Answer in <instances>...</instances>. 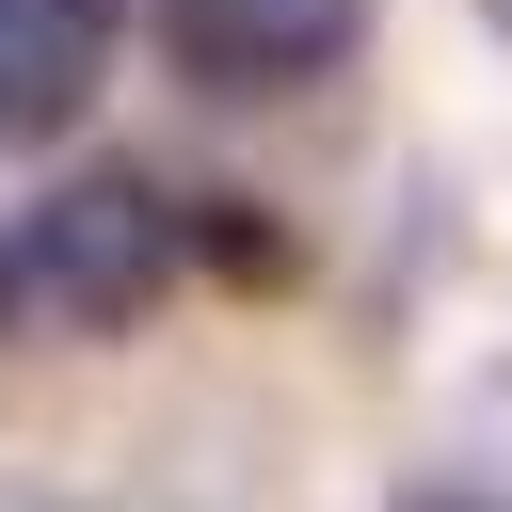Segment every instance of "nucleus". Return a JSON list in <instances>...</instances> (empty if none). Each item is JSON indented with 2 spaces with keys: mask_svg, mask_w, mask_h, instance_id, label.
I'll return each instance as SVG.
<instances>
[{
  "mask_svg": "<svg viewBox=\"0 0 512 512\" xmlns=\"http://www.w3.org/2000/svg\"><path fill=\"white\" fill-rule=\"evenodd\" d=\"M112 80V0H0V144H64Z\"/></svg>",
  "mask_w": 512,
  "mask_h": 512,
  "instance_id": "3",
  "label": "nucleus"
},
{
  "mask_svg": "<svg viewBox=\"0 0 512 512\" xmlns=\"http://www.w3.org/2000/svg\"><path fill=\"white\" fill-rule=\"evenodd\" d=\"M176 288H192V192H160V176H128V160L48 176L32 208H0V352L144 336Z\"/></svg>",
  "mask_w": 512,
  "mask_h": 512,
  "instance_id": "1",
  "label": "nucleus"
},
{
  "mask_svg": "<svg viewBox=\"0 0 512 512\" xmlns=\"http://www.w3.org/2000/svg\"><path fill=\"white\" fill-rule=\"evenodd\" d=\"M368 32H384V0H160V64L192 96H320V80H352Z\"/></svg>",
  "mask_w": 512,
  "mask_h": 512,
  "instance_id": "2",
  "label": "nucleus"
},
{
  "mask_svg": "<svg viewBox=\"0 0 512 512\" xmlns=\"http://www.w3.org/2000/svg\"><path fill=\"white\" fill-rule=\"evenodd\" d=\"M480 16H496V32H512V0H480Z\"/></svg>",
  "mask_w": 512,
  "mask_h": 512,
  "instance_id": "6",
  "label": "nucleus"
},
{
  "mask_svg": "<svg viewBox=\"0 0 512 512\" xmlns=\"http://www.w3.org/2000/svg\"><path fill=\"white\" fill-rule=\"evenodd\" d=\"M192 272H240V288H272V272H288V224H272L256 192H192Z\"/></svg>",
  "mask_w": 512,
  "mask_h": 512,
  "instance_id": "4",
  "label": "nucleus"
},
{
  "mask_svg": "<svg viewBox=\"0 0 512 512\" xmlns=\"http://www.w3.org/2000/svg\"><path fill=\"white\" fill-rule=\"evenodd\" d=\"M384 512H512V496H496V480H448V464H432V480H400Z\"/></svg>",
  "mask_w": 512,
  "mask_h": 512,
  "instance_id": "5",
  "label": "nucleus"
}]
</instances>
